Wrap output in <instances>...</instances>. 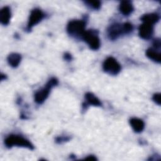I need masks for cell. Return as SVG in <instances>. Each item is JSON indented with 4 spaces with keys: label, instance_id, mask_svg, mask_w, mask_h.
Listing matches in <instances>:
<instances>
[{
    "label": "cell",
    "instance_id": "obj_1",
    "mask_svg": "<svg viewBox=\"0 0 161 161\" xmlns=\"http://www.w3.org/2000/svg\"><path fill=\"white\" fill-rule=\"evenodd\" d=\"M133 26L130 23L123 24H114L109 26L108 30V36L111 40H115L121 35L127 34L132 31Z\"/></svg>",
    "mask_w": 161,
    "mask_h": 161
},
{
    "label": "cell",
    "instance_id": "obj_2",
    "mask_svg": "<svg viewBox=\"0 0 161 161\" xmlns=\"http://www.w3.org/2000/svg\"><path fill=\"white\" fill-rule=\"evenodd\" d=\"M4 143L8 148L17 146L27 148L30 150L34 148L33 145L28 140L18 135H9L5 139Z\"/></svg>",
    "mask_w": 161,
    "mask_h": 161
},
{
    "label": "cell",
    "instance_id": "obj_3",
    "mask_svg": "<svg viewBox=\"0 0 161 161\" xmlns=\"http://www.w3.org/2000/svg\"><path fill=\"white\" fill-rule=\"evenodd\" d=\"M58 80L56 78H51L46 84L45 87L38 91L35 94V101L38 104L43 103L47 98L50 89L55 86L57 85Z\"/></svg>",
    "mask_w": 161,
    "mask_h": 161
},
{
    "label": "cell",
    "instance_id": "obj_4",
    "mask_svg": "<svg viewBox=\"0 0 161 161\" xmlns=\"http://www.w3.org/2000/svg\"><path fill=\"white\" fill-rule=\"evenodd\" d=\"M86 23L84 21L75 19L70 21L67 27V30L70 35L74 36H81L85 31Z\"/></svg>",
    "mask_w": 161,
    "mask_h": 161
},
{
    "label": "cell",
    "instance_id": "obj_5",
    "mask_svg": "<svg viewBox=\"0 0 161 161\" xmlns=\"http://www.w3.org/2000/svg\"><path fill=\"white\" fill-rule=\"evenodd\" d=\"M82 38L92 50H97L100 47V40L97 33L93 30L85 31Z\"/></svg>",
    "mask_w": 161,
    "mask_h": 161
},
{
    "label": "cell",
    "instance_id": "obj_6",
    "mask_svg": "<svg viewBox=\"0 0 161 161\" xmlns=\"http://www.w3.org/2000/svg\"><path fill=\"white\" fill-rule=\"evenodd\" d=\"M103 70L109 74L116 75L121 70V65L117 60L112 57H108L104 62L103 65Z\"/></svg>",
    "mask_w": 161,
    "mask_h": 161
},
{
    "label": "cell",
    "instance_id": "obj_7",
    "mask_svg": "<svg viewBox=\"0 0 161 161\" xmlns=\"http://www.w3.org/2000/svg\"><path fill=\"white\" fill-rule=\"evenodd\" d=\"M44 17V13L40 9H34L31 11L27 28L30 30L31 28L35 25L38 24Z\"/></svg>",
    "mask_w": 161,
    "mask_h": 161
},
{
    "label": "cell",
    "instance_id": "obj_8",
    "mask_svg": "<svg viewBox=\"0 0 161 161\" xmlns=\"http://www.w3.org/2000/svg\"><path fill=\"white\" fill-rule=\"evenodd\" d=\"M138 32L139 35L142 38L145 40L150 39L153 33V25L143 23L139 26Z\"/></svg>",
    "mask_w": 161,
    "mask_h": 161
},
{
    "label": "cell",
    "instance_id": "obj_9",
    "mask_svg": "<svg viewBox=\"0 0 161 161\" xmlns=\"http://www.w3.org/2000/svg\"><path fill=\"white\" fill-rule=\"evenodd\" d=\"M119 9L125 16L130 15L133 11V6L131 2L129 1H123L120 3Z\"/></svg>",
    "mask_w": 161,
    "mask_h": 161
},
{
    "label": "cell",
    "instance_id": "obj_10",
    "mask_svg": "<svg viewBox=\"0 0 161 161\" xmlns=\"http://www.w3.org/2000/svg\"><path fill=\"white\" fill-rule=\"evenodd\" d=\"M11 18V10L8 6H5L1 9L0 11V21L1 23L6 25L9 23Z\"/></svg>",
    "mask_w": 161,
    "mask_h": 161
},
{
    "label": "cell",
    "instance_id": "obj_11",
    "mask_svg": "<svg viewBox=\"0 0 161 161\" xmlns=\"http://www.w3.org/2000/svg\"><path fill=\"white\" fill-rule=\"evenodd\" d=\"M130 123L133 130L136 133H140L143 131L145 125L143 121L137 118H132L130 120Z\"/></svg>",
    "mask_w": 161,
    "mask_h": 161
},
{
    "label": "cell",
    "instance_id": "obj_12",
    "mask_svg": "<svg viewBox=\"0 0 161 161\" xmlns=\"http://www.w3.org/2000/svg\"><path fill=\"white\" fill-rule=\"evenodd\" d=\"M141 20L144 23H147L153 25L158 21L159 16L156 13L146 14L141 17Z\"/></svg>",
    "mask_w": 161,
    "mask_h": 161
},
{
    "label": "cell",
    "instance_id": "obj_13",
    "mask_svg": "<svg viewBox=\"0 0 161 161\" xmlns=\"http://www.w3.org/2000/svg\"><path fill=\"white\" fill-rule=\"evenodd\" d=\"M21 55L17 53H12L9 54L7 58L8 64L13 67H18L21 62Z\"/></svg>",
    "mask_w": 161,
    "mask_h": 161
},
{
    "label": "cell",
    "instance_id": "obj_14",
    "mask_svg": "<svg viewBox=\"0 0 161 161\" xmlns=\"http://www.w3.org/2000/svg\"><path fill=\"white\" fill-rule=\"evenodd\" d=\"M85 98L87 103L89 104L93 105L95 106H101V103L100 102L99 99L91 92H87L85 95Z\"/></svg>",
    "mask_w": 161,
    "mask_h": 161
},
{
    "label": "cell",
    "instance_id": "obj_15",
    "mask_svg": "<svg viewBox=\"0 0 161 161\" xmlns=\"http://www.w3.org/2000/svg\"><path fill=\"white\" fill-rule=\"evenodd\" d=\"M147 56L151 60H153L155 62L160 63L161 61V55L159 52L153 50L152 48H149L146 52Z\"/></svg>",
    "mask_w": 161,
    "mask_h": 161
},
{
    "label": "cell",
    "instance_id": "obj_16",
    "mask_svg": "<svg viewBox=\"0 0 161 161\" xmlns=\"http://www.w3.org/2000/svg\"><path fill=\"white\" fill-rule=\"evenodd\" d=\"M85 3L94 9H98L101 7V2L99 1H86Z\"/></svg>",
    "mask_w": 161,
    "mask_h": 161
},
{
    "label": "cell",
    "instance_id": "obj_17",
    "mask_svg": "<svg viewBox=\"0 0 161 161\" xmlns=\"http://www.w3.org/2000/svg\"><path fill=\"white\" fill-rule=\"evenodd\" d=\"M153 101L155 103H156L157 104L160 105L161 101H160V93H156L153 95V97H152Z\"/></svg>",
    "mask_w": 161,
    "mask_h": 161
},
{
    "label": "cell",
    "instance_id": "obj_18",
    "mask_svg": "<svg viewBox=\"0 0 161 161\" xmlns=\"http://www.w3.org/2000/svg\"><path fill=\"white\" fill-rule=\"evenodd\" d=\"M153 46L156 48H160V40L159 38H157V39L154 40Z\"/></svg>",
    "mask_w": 161,
    "mask_h": 161
},
{
    "label": "cell",
    "instance_id": "obj_19",
    "mask_svg": "<svg viewBox=\"0 0 161 161\" xmlns=\"http://www.w3.org/2000/svg\"><path fill=\"white\" fill-rule=\"evenodd\" d=\"M85 160H96V158L94 157V156H92V155H90V156H88L87 157L85 158Z\"/></svg>",
    "mask_w": 161,
    "mask_h": 161
},
{
    "label": "cell",
    "instance_id": "obj_20",
    "mask_svg": "<svg viewBox=\"0 0 161 161\" xmlns=\"http://www.w3.org/2000/svg\"><path fill=\"white\" fill-rule=\"evenodd\" d=\"M64 58L67 60H70L72 57H71V55L69 53H66L65 55H64Z\"/></svg>",
    "mask_w": 161,
    "mask_h": 161
},
{
    "label": "cell",
    "instance_id": "obj_21",
    "mask_svg": "<svg viewBox=\"0 0 161 161\" xmlns=\"http://www.w3.org/2000/svg\"><path fill=\"white\" fill-rule=\"evenodd\" d=\"M4 75H5L1 74V80H3L4 79H5V78H6V76H4Z\"/></svg>",
    "mask_w": 161,
    "mask_h": 161
}]
</instances>
